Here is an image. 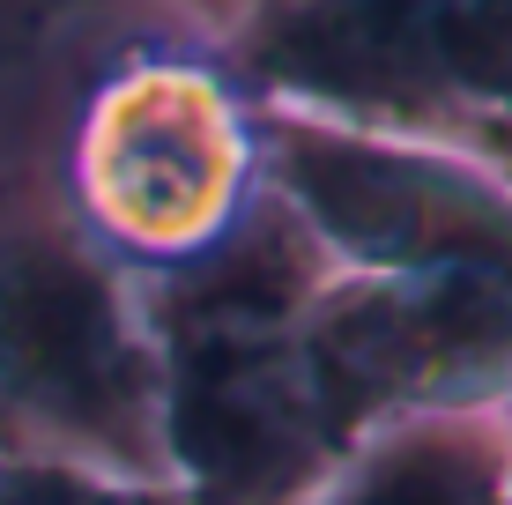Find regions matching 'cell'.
<instances>
[{
	"instance_id": "obj_1",
	"label": "cell",
	"mask_w": 512,
	"mask_h": 505,
	"mask_svg": "<svg viewBox=\"0 0 512 505\" xmlns=\"http://www.w3.org/2000/svg\"><path fill=\"white\" fill-rule=\"evenodd\" d=\"M23 179L97 260L156 298L275 223L268 104L201 23L141 8L67 75L45 164Z\"/></svg>"
},
{
	"instance_id": "obj_2",
	"label": "cell",
	"mask_w": 512,
	"mask_h": 505,
	"mask_svg": "<svg viewBox=\"0 0 512 505\" xmlns=\"http://www.w3.org/2000/svg\"><path fill=\"white\" fill-rule=\"evenodd\" d=\"M312 268L275 208L245 253L156 290V446L179 505H305L349 461L297 335Z\"/></svg>"
},
{
	"instance_id": "obj_3",
	"label": "cell",
	"mask_w": 512,
	"mask_h": 505,
	"mask_svg": "<svg viewBox=\"0 0 512 505\" xmlns=\"http://www.w3.org/2000/svg\"><path fill=\"white\" fill-rule=\"evenodd\" d=\"M0 446L164 483L156 298L82 246L30 179H0Z\"/></svg>"
},
{
	"instance_id": "obj_4",
	"label": "cell",
	"mask_w": 512,
	"mask_h": 505,
	"mask_svg": "<svg viewBox=\"0 0 512 505\" xmlns=\"http://www.w3.org/2000/svg\"><path fill=\"white\" fill-rule=\"evenodd\" d=\"M268 112L483 156L512 119V0H245L216 30Z\"/></svg>"
},
{
	"instance_id": "obj_5",
	"label": "cell",
	"mask_w": 512,
	"mask_h": 505,
	"mask_svg": "<svg viewBox=\"0 0 512 505\" xmlns=\"http://www.w3.org/2000/svg\"><path fill=\"white\" fill-rule=\"evenodd\" d=\"M297 335L349 454L409 424H505L512 268H312Z\"/></svg>"
},
{
	"instance_id": "obj_6",
	"label": "cell",
	"mask_w": 512,
	"mask_h": 505,
	"mask_svg": "<svg viewBox=\"0 0 512 505\" xmlns=\"http://www.w3.org/2000/svg\"><path fill=\"white\" fill-rule=\"evenodd\" d=\"M305 505H512L505 424H409L357 446Z\"/></svg>"
},
{
	"instance_id": "obj_7",
	"label": "cell",
	"mask_w": 512,
	"mask_h": 505,
	"mask_svg": "<svg viewBox=\"0 0 512 505\" xmlns=\"http://www.w3.org/2000/svg\"><path fill=\"white\" fill-rule=\"evenodd\" d=\"M0 505H179L164 483H134V476H104L82 461H52V454H8L0 446Z\"/></svg>"
},
{
	"instance_id": "obj_8",
	"label": "cell",
	"mask_w": 512,
	"mask_h": 505,
	"mask_svg": "<svg viewBox=\"0 0 512 505\" xmlns=\"http://www.w3.org/2000/svg\"><path fill=\"white\" fill-rule=\"evenodd\" d=\"M141 8H164V15H186V23H201L208 38H216L223 23H231V15L245 8V0H141Z\"/></svg>"
},
{
	"instance_id": "obj_9",
	"label": "cell",
	"mask_w": 512,
	"mask_h": 505,
	"mask_svg": "<svg viewBox=\"0 0 512 505\" xmlns=\"http://www.w3.org/2000/svg\"><path fill=\"white\" fill-rule=\"evenodd\" d=\"M483 156H490V164H505V171H512V119H505L498 134H490V149H483Z\"/></svg>"
},
{
	"instance_id": "obj_10",
	"label": "cell",
	"mask_w": 512,
	"mask_h": 505,
	"mask_svg": "<svg viewBox=\"0 0 512 505\" xmlns=\"http://www.w3.org/2000/svg\"><path fill=\"white\" fill-rule=\"evenodd\" d=\"M505 431H512V409H505Z\"/></svg>"
}]
</instances>
